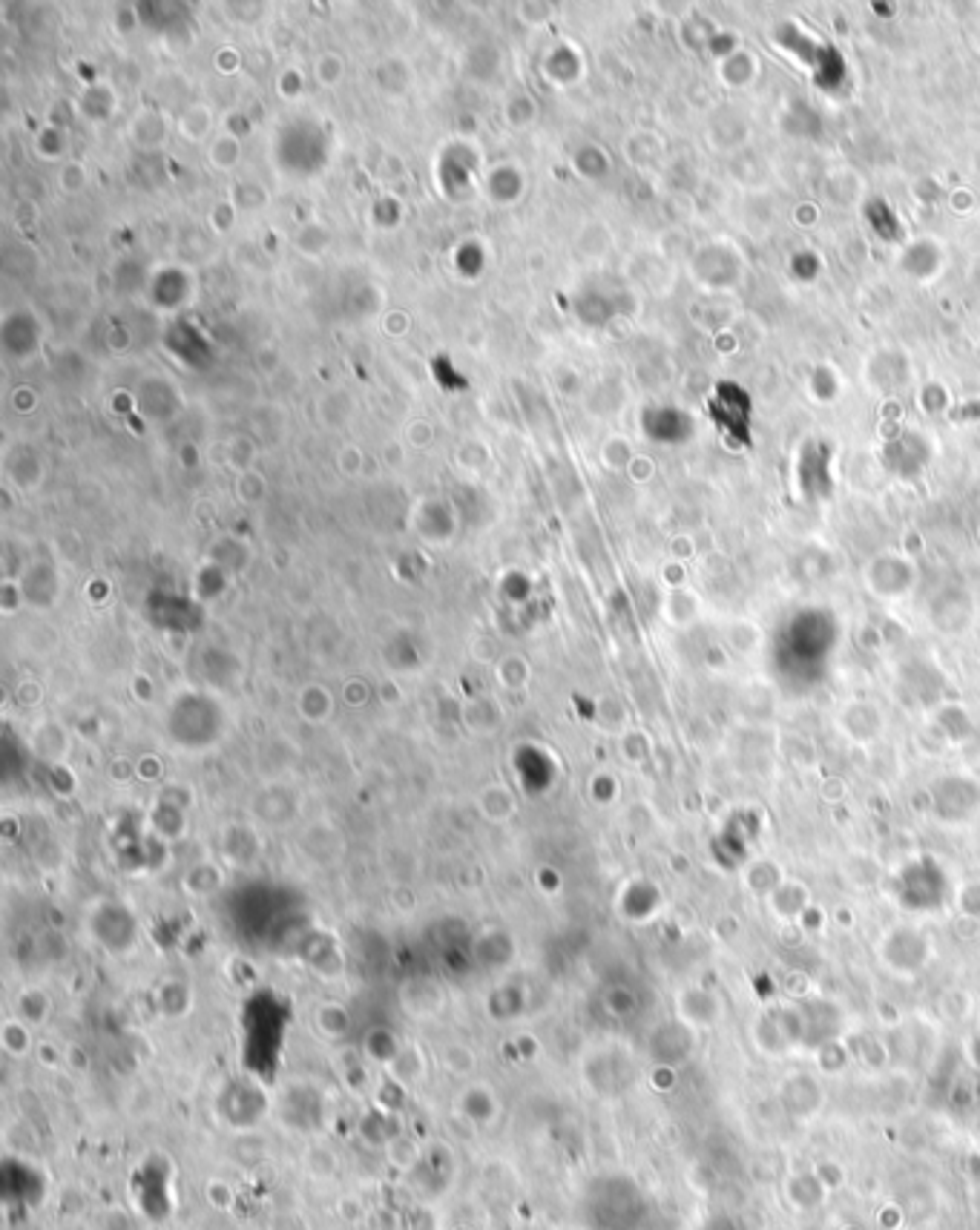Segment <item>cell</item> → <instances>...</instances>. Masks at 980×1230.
Segmentation results:
<instances>
[{"instance_id":"cell-1","label":"cell","mask_w":980,"mask_h":1230,"mask_svg":"<svg viewBox=\"0 0 980 1230\" xmlns=\"http://www.w3.org/2000/svg\"><path fill=\"white\" fill-rule=\"evenodd\" d=\"M454 1109L469 1127L484 1130L497 1124V1118L503 1115V1102L487 1081H466L454 1099Z\"/></svg>"},{"instance_id":"cell-2","label":"cell","mask_w":980,"mask_h":1230,"mask_svg":"<svg viewBox=\"0 0 980 1230\" xmlns=\"http://www.w3.org/2000/svg\"><path fill=\"white\" fill-rule=\"evenodd\" d=\"M400 1006L406 1009L409 1018L429 1021V1018L443 1012L446 992H443V986L437 984V981H431V978H412V981H406L403 989H400Z\"/></svg>"},{"instance_id":"cell-3","label":"cell","mask_w":980,"mask_h":1230,"mask_svg":"<svg viewBox=\"0 0 980 1230\" xmlns=\"http://www.w3.org/2000/svg\"><path fill=\"white\" fill-rule=\"evenodd\" d=\"M475 808H478V814H481L487 822L500 825V822H509V819L515 816V811H518V800H515V794H512L503 782H490V785H484V788L478 791V797H475Z\"/></svg>"},{"instance_id":"cell-4","label":"cell","mask_w":980,"mask_h":1230,"mask_svg":"<svg viewBox=\"0 0 980 1230\" xmlns=\"http://www.w3.org/2000/svg\"><path fill=\"white\" fill-rule=\"evenodd\" d=\"M388 1075L394 1078V1084L400 1087H415L426 1078V1055L420 1052V1046L403 1044L400 1052L394 1055V1061L385 1067Z\"/></svg>"},{"instance_id":"cell-5","label":"cell","mask_w":980,"mask_h":1230,"mask_svg":"<svg viewBox=\"0 0 980 1230\" xmlns=\"http://www.w3.org/2000/svg\"><path fill=\"white\" fill-rule=\"evenodd\" d=\"M331 710H334V699H331V690L328 687H322V684H306L297 693V713H300V719L308 722V725L328 722L331 719Z\"/></svg>"},{"instance_id":"cell-6","label":"cell","mask_w":980,"mask_h":1230,"mask_svg":"<svg viewBox=\"0 0 980 1230\" xmlns=\"http://www.w3.org/2000/svg\"><path fill=\"white\" fill-rule=\"evenodd\" d=\"M313 1027L325 1041H343L351 1032V1015L343 1003L325 1000L313 1012Z\"/></svg>"},{"instance_id":"cell-7","label":"cell","mask_w":980,"mask_h":1230,"mask_svg":"<svg viewBox=\"0 0 980 1230\" xmlns=\"http://www.w3.org/2000/svg\"><path fill=\"white\" fill-rule=\"evenodd\" d=\"M213 127H216V119H213L210 107H204V104H190V107H184V113L179 116V122H176L179 135L187 138V141H193V144L207 141V138L213 135Z\"/></svg>"},{"instance_id":"cell-8","label":"cell","mask_w":980,"mask_h":1230,"mask_svg":"<svg viewBox=\"0 0 980 1230\" xmlns=\"http://www.w3.org/2000/svg\"><path fill=\"white\" fill-rule=\"evenodd\" d=\"M0 1046L9 1058H26L35 1049V1038H32V1027L23 1018H6L0 1027Z\"/></svg>"},{"instance_id":"cell-9","label":"cell","mask_w":980,"mask_h":1230,"mask_svg":"<svg viewBox=\"0 0 980 1230\" xmlns=\"http://www.w3.org/2000/svg\"><path fill=\"white\" fill-rule=\"evenodd\" d=\"M440 1064L449 1075L460 1078V1081H472V1075L478 1072V1055L469 1044H446L440 1049Z\"/></svg>"},{"instance_id":"cell-10","label":"cell","mask_w":980,"mask_h":1230,"mask_svg":"<svg viewBox=\"0 0 980 1230\" xmlns=\"http://www.w3.org/2000/svg\"><path fill=\"white\" fill-rule=\"evenodd\" d=\"M466 725L475 734L490 737V734H494L503 725V710H500V705L494 699H490V696L487 699H475L472 705H466Z\"/></svg>"},{"instance_id":"cell-11","label":"cell","mask_w":980,"mask_h":1230,"mask_svg":"<svg viewBox=\"0 0 980 1230\" xmlns=\"http://www.w3.org/2000/svg\"><path fill=\"white\" fill-rule=\"evenodd\" d=\"M207 162H210L216 170L231 173V170L242 162V141H239V135H234V132H219V135L210 141Z\"/></svg>"},{"instance_id":"cell-12","label":"cell","mask_w":980,"mask_h":1230,"mask_svg":"<svg viewBox=\"0 0 980 1230\" xmlns=\"http://www.w3.org/2000/svg\"><path fill=\"white\" fill-rule=\"evenodd\" d=\"M382 1150H385L388 1165L394 1170H400V1173H412V1170H417L423 1165V1150L409 1136H394Z\"/></svg>"},{"instance_id":"cell-13","label":"cell","mask_w":980,"mask_h":1230,"mask_svg":"<svg viewBox=\"0 0 980 1230\" xmlns=\"http://www.w3.org/2000/svg\"><path fill=\"white\" fill-rule=\"evenodd\" d=\"M529 678H532V668L526 665V659H521L515 653L500 659V665H497V681H500V687H506V690H524L529 684Z\"/></svg>"},{"instance_id":"cell-14","label":"cell","mask_w":980,"mask_h":1230,"mask_svg":"<svg viewBox=\"0 0 980 1230\" xmlns=\"http://www.w3.org/2000/svg\"><path fill=\"white\" fill-rule=\"evenodd\" d=\"M351 412H354V397L348 391H331L325 400H319V417L325 420V426L345 423Z\"/></svg>"},{"instance_id":"cell-15","label":"cell","mask_w":980,"mask_h":1230,"mask_svg":"<svg viewBox=\"0 0 980 1230\" xmlns=\"http://www.w3.org/2000/svg\"><path fill=\"white\" fill-rule=\"evenodd\" d=\"M159 1009L167 1018H179L190 1009V989L182 981H167L159 986Z\"/></svg>"},{"instance_id":"cell-16","label":"cell","mask_w":980,"mask_h":1230,"mask_svg":"<svg viewBox=\"0 0 980 1230\" xmlns=\"http://www.w3.org/2000/svg\"><path fill=\"white\" fill-rule=\"evenodd\" d=\"M400 1046L403 1044L397 1041V1035L388 1032V1030H377V1032L366 1035V1055H371L382 1067H388L394 1061V1055L400 1052Z\"/></svg>"},{"instance_id":"cell-17","label":"cell","mask_w":980,"mask_h":1230,"mask_svg":"<svg viewBox=\"0 0 980 1230\" xmlns=\"http://www.w3.org/2000/svg\"><path fill=\"white\" fill-rule=\"evenodd\" d=\"M44 1015H50V997L38 989H26L18 997V1018H23L29 1027H35V1024L44 1021Z\"/></svg>"},{"instance_id":"cell-18","label":"cell","mask_w":980,"mask_h":1230,"mask_svg":"<svg viewBox=\"0 0 980 1230\" xmlns=\"http://www.w3.org/2000/svg\"><path fill=\"white\" fill-rule=\"evenodd\" d=\"M147 132H156V138L159 141H164V135H167V122H164V116L162 113H153V110H144V113H138L135 116V122H132V138L144 147V135Z\"/></svg>"},{"instance_id":"cell-19","label":"cell","mask_w":980,"mask_h":1230,"mask_svg":"<svg viewBox=\"0 0 980 1230\" xmlns=\"http://www.w3.org/2000/svg\"><path fill=\"white\" fill-rule=\"evenodd\" d=\"M294 245H297V250H303L306 256H319V253L328 247V234H325L319 225L308 222V225H303V228L297 231Z\"/></svg>"},{"instance_id":"cell-20","label":"cell","mask_w":980,"mask_h":1230,"mask_svg":"<svg viewBox=\"0 0 980 1230\" xmlns=\"http://www.w3.org/2000/svg\"><path fill=\"white\" fill-rule=\"evenodd\" d=\"M313 72H316V81L322 87H337L343 81V75H345V61L340 55H334V53H325V55H319Z\"/></svg>"},{"instance_id":"cell-21","label":"cell","mask_w":980,"mask_h":1230,"mask_svg":"<svg viewBox=\"0 0 980 1230\" xmlns=\"http://www.w3.org/2000/svg\"><path fill=\"white\" fill-rule=\"evenodd\" d=\"M236 494L245 503H259L265 497V478L256 469H247V472L239 475V481H236Z\"/></svg>"},{"instance_id":"cell-22","label":"cell","mask_w":980,"mask_h":1230,"mask_svg":"<svg viewBox=\"0 0 980 1230\" xmlns=\"http://www.w3.org/2000/svg\"><path fill=\"white\" fill-rule=\"evenodd\" d=\"M253 457H256V446L247 440V437H236L234 443H231V452H228V463L242 475L247 469H253Z\"/></svg>"},{"instance_id":"cell-23","label":"cell","mask_w":980,"mask_h":1230,"mask_svg":"<svg viewBox=\"0 0 980 1230\" xmlns=\"http://www.w3.org/2000/svg\"><path fill=\"white\" fill-rule=\"evenodd\" d=\"M337 466L345 478H357L366 469V454L360 452V446H343L337 454Z\"/></svg>"},{"instance_id":"cell-24","label":"cell","mask_w":980,"mask_h":1230,"mask_svg":"<svg viewBox=\"0 0 980 1230\" xmlns=\"http://www.w3.org/2000/svg\"><path fill=\"white\" fill-rule=\"evenodd\" d=\"M204 1196H207V1202H210L216 1211H231V1208H234V1190H231V1184H228V1181L210 1178V1181L204 1184Z\"/></svg>"},{"instance_id":"cell-25","label":"cell","mask_w":980,"mask_h":1230,"mask_svg":"<svg viewBox=\"0 0 980 1230\" xmlns=\"http://www.w3.org/2000/svg\"><path fill=\"white\" fill-rule=\"evenodd\" d=\"M58 185H61L63 193H81L84 187H87V170H84V164H78V162H69V164H63L61 167V176H58Z\"/></svg>"},{"instance_id":"cell-26","label":"cell","mask_w":980,"mask_h":1230,"mask_svg":"<svg viewBox=\"0 0 980 1230\" xmlns=\"http://www.w3.org/2000/svg\"><path fill=\"white\" fill-rule=\"evenodd\" d=\"M406 443L412 449H429L431 443H434V426H431L429 420H412L406 426Z\"/></svg>"},{"instance_id":"cell-27","label":"cell","mask_w":980,"mask_h":1230,"mask_svg":"<svg viewBox=\"0 0 980 1230\" xmlns=\"http://www.w3.org/2000/svg\"><path fill=\"white\" fill-rule=\"evenodd\" d=\"M256 366L265 371V374H273V371L279 369V351H276L273 345L259 348V351H256Z\"/></svg>"},{"instance_id":"cell-28","label":"cell","mask_w":980,"mask_h":1230,"mask_svg":"<svg viewBox=\"0 0 980 1230\" xmlns=\"http://www.w3.org/2000/svg\"><path fill=\"white\" fill-rule=\"evenodd\" d=\"M382 460H385V466H391V469H400V466L406 463V452H403V443H388V446L382 449Z\"/></svg>"},{"instance_id":"cell-29","label":"cell","mask_w":980,"mask_h":1230,"mask_svg":"<svg viewBox=\"0 0 980 1230\" xmlns=\"http://www.w3.org/2000/svg\"><path fill=\"white\" fill-rule=\"evenodd\" d=\"M35 406H38V397H35L32 388H18L15 391V409L18 412H32Z\"/></svg>"},{"instance_id":"cell-30","label":"cell","mask_w":980,"mask_h":1230,"mask_svg":"<svg viewBox=\"0 0 980 1230\" xmlns=\"http://www.w3.org/2000/svg\"><path fill=\"white\" fill-rule=\"evenodd\" d=\"M385 328H388L391 334H406V328H409V316H406L403 310H394V313L388 316Z\"/></svg>"}]
</instances>
